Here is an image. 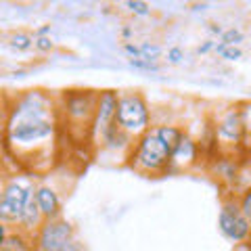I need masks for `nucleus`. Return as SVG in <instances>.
Masks as SVG:
<instances>
[{
    "label": "nucleus",
    "mask_w": 251,
    "mask_h": 251,
    "mask_svg": "<svg viewBox=\"0 0 251 251\" xmlns=\"http://www.w3.org/2000/svg\"><path fill=\"white\" fill-rule=\"evenodd\" d=\"M207 29H209V34H211V36H218V38H222V36H224V31H226L222 25H220V23H209V27H207Z\"/></svg>",
    "instance_id": "obj_26"
},
{
    "label": "nucleus",
    "mask_w": 251,
    "mask_h": 251,
    "mask_svg": "<svg viewBox=\"0 0 251 251\" xmlns=\"http://www.w3.org/2000/svg\"><path fill=\"white\" fill-rule=\"evenodd\" d=\"M132 36H134V29L132 27H122V40L124 42H132Z\"/></svg>",
    "instance_id": "obj_27"
},
{
    "label": "nucleus",
    "mask_w": 251,
    "mask_h": 251,
    "mask_svg": "<svg viewBox=\"0 0 251 251\" xmlns=\"http://www.w3.org/2000/svg\"><path fill=\"white\" fill-rule=\"evenodd\" d=\"M36 201H38V205H40V209H42L44 220H57V218H61L63 197H61V191L50 182V180L38 182Z\"/></svg>",
    "instance_id": "obj_11"
},
{
    "label": "nucleus",
    "mask_w": 251,
    "mask_h": 251,
    "mask_svg": "<svg viewBox=\"0 0 251 251\" xmlns=\"http://www.w3.org/2000/svg\"><path fill=\"white\" fill-rule=\"evenodd\" d=\"M207 6H209L207 2H203V4H193V11H205Z\"/></svg>",
    "instance_id": "obj_30"
},
{
    "label": "nucleus",
    "mask_w": 251,
    "mask_h": 251,
    "mask_svg": "<svg viewBox=\"0 0 251 251\" xmlns=\"http://www.w3.org/2000/svg\"><path fill=\"white\" fill-rule=\"evenodd\" d=\"M232 251H251V243H241V245H234Z\"/></svg>",
    "instance_id": "obj_29"
},
{
    "label": "nucleus",
    "mask_w": 251,
    "mask_h": 251,
    "mask_svg": "<svg viewBox=\"0 0 251 251\" xmlns=\"http://www.w3.org/2000/svg\"><path fill=\"white\" fill-rule=\"evenodd\" d=\"M239 105V111L243 117V128H245V149L251 147V100H243Z\"/></svg>",
    "instance_id": "obj_14"
},
{
    "label": "nucleus",
    "mask_w": 251,
    "mask_h": 251,
    "mask_svg": "<svg viewBox=\"0 0 251 251\" xmlns=\"http://www.w3.org/2000/svg\"><path fill=\"white\" fill-rule=\"evenodd\" d=\"M241 57H243V50L239 46H228V49L220 54V59H224V61H239Z\"/></svg>",
    "instance_id": "obj_23"
},
{
    "label": "nucleus",
    "mask_w": 251,
    "mask_h": 251,
    "mask_svg": "<svg viewBox=\"0 0 251 251\" xmlns=\"http://www.w3.org/2000/svg\"><path fill=\"white\" fill-rule=\"evenodd\" d=\"M38 176L31 172H4L0 188V222L17 226L27 203L36 197Z\"/></svg>",
    "instance_id": "obj_4"
},
{
    "label": "nucleus",
    "mask_w": 251,
    "mask_h": 251,
    "mask_svg": "<svg viewBox=\"0 0 251 251\" xmlns=\"http://www.w3.org/2000/svg\"><path fill=\"white\" fill-rule=\"evenodd\" d=\"M50 29H52V25H50V23H44V25L36 27L34 36H36V38H44V36H50Z\"/></svg>",
    "instance_id": "obj_25"
},
{
    "label": "nucleus",
    "mask_w": 251,
    "mask_h": 251,
    "mask_svg": "<svg viewBox=\"0 0 251 251\" xmlns=\"http://www.w3.org/2000/svg\"><path fill=\"white\" fill-rule=\"evenodd\" d=\"M166 59H168V63H172V65H178V63L184 61V49L178 46V44L170 46L168 52H166Z\"/></svg>",
    "instance_id": "obj_20"
},
{
    "label": "nucleus",
    "mask_w": 251,
    "mask_h": 251,
    "mask_svg": "<svg viewBox=\"0 0 251 251\" xmlns=\"http://www.w3.org/2000/svg\"><path fill=\"white\" fill-rule=\"evenodd\" d=\"M61 134L59 103L49 90L31 88L4 100V163L15 161L19 172L44 176L57 159Z\"/></svg>",
    "instance_id": "obj_1"
},
{
    "label": "nucleus",
    "mask_w": 251,
    "mask_h": 251,
    "mask_svg": "<svg viewBox=\"0 0 251 251\" xmlns=\"http://www.w3.org/2000/svg\"><path fill=\"white\" fill-rule=\"evenodd\" d=\"M124 6L132 15H136V17H149V15H151V4L143 2V0H128Z\"/></svg>",
    "instance_id": "obj_16"
},
{
    "label": "nucleus",
    "mask_w": 251,
    "mask_h": 251,
    "mask_svg": "<svg viewBox=\"0 0 251 251\" xmlns=\"http://www.w3.org/2000/svg\"><path fill=\"white\" fill-rule=\"evenodd\" d=\"M220 40H222L226 46H239L243 40H245V34H243L239 27H228Z\"/></svg>",
    "instance_id": "obj_17"
},
{
    "label": "nucleus",
    "mask_w": 251,
    "mask_h": 251,
    "mask_svg": "<svg viewBox=\"0 0 251 251\" xmlns=\"http://www.w3.org/2000/svg\"><path fill=\"white\" fill-rule=\"evenodd\" d=\"M0 251H36L34 237L9 224H0Z\"/></svg>",
    "instance_id": "obj_12"
},
{
    "label": "nucleus",
    "mask_w": 251,
    "mask_h": 251,
    "mask_svg": "<svg viewBox=\"0 0 251 251\" xmlns=\"http://www.w3.org/2000/svg\"><path fill=\"white\" fill-rule=\"evenodd\" d=\"M115 126L130 138H140L153 128V111L147 97L140 90H120Z\"/></svg>",
    "instance_id": "obj_5"
},
{
    "label": "nucleus",
    "mask_w": 251,
    "mask_h": 251,
    "mask_svg": "<svg viewBox=\"0 0 251 251\" xmlns=\"http://www.w3.org/2000/svg\"><path fill=\"white\" fill-rule=\"evenodd\" d=\"M140 46V52H143V59H147V61H159V57L163 54V49L157 42H149V40H145V42H140L138 44Z\"/></svg>",
    "instance_id": "obj_15"
},
{
    "label": "nucleus",
    "mask_w": 251,
    "mask_h": 251,
    "mask_svg": "<svg viewBox=\"0 0 251 251\" xmlns=\"http://www.w3.org/2000/svg\"><path fill=\"white\" fill-rule=\"evenodd\" d=\"M117 99H120V90H113V88L99 90L97 113H94V122H92V147L94 149L103 143V138L109 134V130L115 126Z\"/></svg>",
    "instance_id": "obj_9"
},
{
    "label": "nucleus",
    "mask_w": 251,
    "mask_h": 251,
    "mask_svg": "<svg viewBox=\"0 0 251 251\" xmlns=\"http://www.w3.org/2000/svg\"><path fill=\"white\" fill-rule=\"evenodd\" d=\"M36 251H86V245L77 237L75 226L65 218L46 220L42 228L34 234Z\"/></svg>",
    "instance_id": "obj_6"
},
{
    "label": "nucleus",
    "mask_w": 251,
    "mask_h": 251,
    "mask_svg": "<svg viewBox=\"0 0 251 251\" xmlns=\"http://www.w3.org/2000/svg\"><path fill=\"white\" fill-rule=\"evenodd\" d=\"M226 49H228V46H226V44H224L222 40H218V42H216V49H214V52H216L218 57H220V54H222V52H224Z\"/></svg>",
    "instance_id": "obj_28"
},
{
    "label": "nucleus",
    "mask_w": 251,
    "mask_h": 251,
    "mask_svg": "<svg viewBox=\"0 0 251 251\" xmlns=\"http://www.w3.org/2000/svg\"><path fill=\"white\" fill-rule=\"evenodd\" d=\"M172 153H174V147L159 134L157 126H153L151 130H147L143 136L134 140L128 166L143 176H163L170 174Z\"/></svg>",
    "instance_id": "obj_3"
},
{
    "label": "nucleus",
    "mask_w": 251,
    "mask_h": 251,
    "mask_svg": "<svg viewBox=\"0 0 251 251\" xmlns=\"http://www.w3.org/2000/svg\"><path fill=\"white\" fill-rule=\"evenodd\" d=\"M214 49H216V40H205L197 46V54H209L214 52Z\"/></svg>",
    "instance_id": "obj_24"
},
{
    "label": "nucleus",
    "mask_w": 251,
    "mask_h": 251,
    "mask_svg": "<svg viewBox=\"0 0 251 251\" xmlns=\"http://www.w3.org/2000/svg\"><path fill=\"white\" fill-rule=\"evenodd\" d=\"M34 44H36V36L29 34V31L17 29V31H11V36H9V46L17 52H27Z\"/></svg>",
    "instance_id": "obj_13"
},
{
    "label": "nucleus",
    "mask_w": 251,
    "mask_h": 251,
    "mask_svg": "<svg viewBox=\"0 0 251 251\" xmlns=\"http://www.w3.org/2000/svg\"><path fill=\"white\" fill-rule=\"evenodd\" d=\"M34 49H36L38 52H42V54H49V52H52L54 49H57V44L52 42L50 36H44V38H36Z\"/></svg>",
    "instance_id": "obj_19"
},
{
    "label": "nucleus",
    "mask_w": 251,
    "mask_h": 251,
    "mask_svg": "<svg viewBox=\"0 0 251 251\" xmlns=\"http://www.w3.org/2000/svg\"><path fill=\"white\" fill-rule=\"evenodd\" d=\"M218 228L224 239H228L232 245H241L251 239V220L243 214L239 197H224L218 214Z\"/></svg>",
    "instance_id": "obj_8"
},
{
    "label": "nucleus",
    "mask_w": 251,
    "mask_h": 251,
    "mask_svg": "<svg viewBox=\"0 0 251 251\" xmlns=\"http://www.w3.org/2000/svg\"><path fill=\"white\" fill-rule=\"evenodd\" d=\"M61 130L74 145L92 147V122L97 113L99 90L67 88L57 94Z\"/></svg>",
    "instance_id": "obj_2"
},
{
    "label": "nucleus",
    "mask_w": 251,
    "mask_h": 251,
    "mask_svg": "<svg viewBox=\"0 0 251 251\" xmlns=\"http://www.w3.org/2000/svg\"><path fill=\"white\" fill-rule=\"evenodd\" d=\"M130 67L138 69V72H149V74H155V72H161V65L155 61H147V59H128Z\"/></svg>",
    "instance_id": "obj_18"
},
{
    "label": "nucleus",
    "mask_w": 251,
    "mask_h": 251,
    "mask_svg": "<svg viewBox=\"0 0 251 251\" xmlns=\"http://www.w3.org/2000/svg\"><path fill=\"white\" fill-rule=\"evenodd\" d=\"M203 143L199 138H195L191 132H184V136L180 138V143L176 145L174 153H172L170 161V174L176 172H188L195 166H199L201 157H203Z\"/></svg>",
    "instance_id": "obj_10"
},
{
    "label": "nucleus",
    "mask_w": 251,
    "mask_h": 251,
    "mask_svg": "<svg viewBox=\"0 0 251 251\" xmlns=\"http://www.w3.org/2000/svg\"><path fill=\"white\" fill-rule=\"evenodd\" d=\"M249 243H251V239H249Z\"/></svg>",
    "instance_id": "obj_31"
},
{
    "label": "nucleus",
    "mask_w": 251,
    "mask_h": 251,
    "mask_svg": "<svg viewBox=\"0 0 251 251\" xmlns=\"http://www.w3.org/2000/svg\"><path fill=\"white\" fill-rule=\"evenodd\" d=\"M239 203H241V209L249 220H251V184L239 195Z\"/></svg>",
    "instance_id": "obj_21"
},
{
    "label": "nucleus",
    "mask_w": 251,
    "mask_h": 251,
    "mask_svg": "<svg viewBox=\"0 0 251 251\" xmlns=\"http://www.w3.org/2000/svg\"><path fill=\"white\" fill-rule=\"evenodd\" d=\"M211 132H214V147L218 153H234L239 149H245V128H243L239 105H228L222 109L211 124Z\"/></svg>",
    "instance_id": "obj_7"
},
{
    "label": "nucleus",
    "mask_w": 251,
    "mask_h": 251,
    "mask_svg": "<svg viewBox=\"0 0 251 251\" xmlns=\"http://www.w3.org/2000/svg\"><path fill=\"white\" fill-rule=\"evenodd\" d=\"M122 50L128 54V59H143V52H140V46L134 42H122Z\"/></svg>",
    "instance_id": "obj_22"
}]
</instances>
